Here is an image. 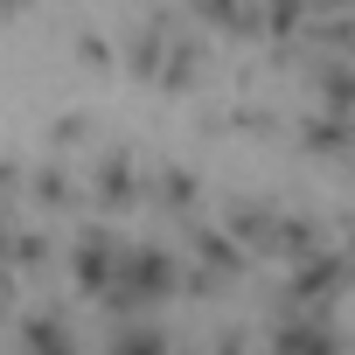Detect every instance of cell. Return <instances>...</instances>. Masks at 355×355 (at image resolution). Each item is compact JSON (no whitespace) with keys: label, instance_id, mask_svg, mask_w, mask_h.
<instances>
[{"label":"cell","instance_id":"1","mask_svg":"<svg viewBox=\"0 0 355 355\" xmlns=\"http://www.w3.org/2000/svg\"><path fill=\"white\" fill-rule=\"evenodd\" d=\"M160 293H174V258L125 244V265H119V279H112V300H119V306H146V300H160Z\"/></svg>","mask_w":355,"mask_h":355},{"label":"cell","instance_id":"2","mask_svg":"<svg viewBox=\"0 0 355 355\" xmlns=\"http://www.w3.org/2000/svg\"><path fill=\"white\" fill-rule=\"evenodd\" d=\"M28 355H77V341H70V327L56 313H35L28 320Z\"/></svg>","mask_w":355,"mask_h":355}]
</instances>
